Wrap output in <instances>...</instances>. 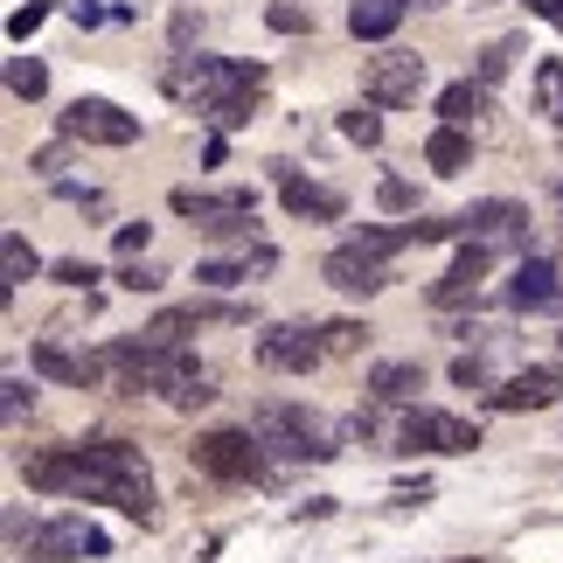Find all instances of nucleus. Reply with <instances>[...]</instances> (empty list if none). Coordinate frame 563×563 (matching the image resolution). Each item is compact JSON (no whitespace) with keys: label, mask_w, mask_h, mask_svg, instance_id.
<instances>
[{"label":"nucleus","mask_w":563,"mask_h":563,"mask_svg":"<svg viewBox=\"0 0 563 563\" xmlns=\"http://www.w3.org/2000/svg\"><path fill=\"white\" fill-rule=\"evenodd\" d=\"M70 494H84V501H112V508L133 515V522H154V515H161L140 445H125V439H84V445H70Z\"/></svg>","instance_id":"obj_1"},{"label":"nucleus","mask_w":563,"mask_h":563,"mask_svg":"<svg viewBox=\"0 0 563 563\" xmlns=\"http://www.w3.org/2000/svg\"><path fill=\"white\" fill-rule=\"evenodd\" d=\"M251 431H257L272 452H286V460H334V452H341L334 431L320 424L307 404H278V397L257 404V410H251Z\"/></svg>","instance_id":"obj_2"},{"label":"nucleus","mask_w":563,"mask_h":563,"mask_svg":"<svg viewBox=\"0 0 563 563\" xmlns=\"http://www.w3.org/2000/svg\"><path fill=\"white\" fill-rule=\"evenodd\" d=\"M167 91L188 104H223L236 91H265V63H223V56H188L181 70H167Z\"/></svg>","instance_id":"obj_3"},{"label":"nucleus","mask_w":563,"mask_h":563,"mask_svg":"<svg viewBox=\"0 0 563 563\" xmlns=\"http://www.w3.org/2000/svg\"><path fill=\"white\" fill-rule=\"evenodd\" d=\"M188 460L209 473V481H272L265 466V439L257 431H202L188 445Z\"/></svg>","instance_id":"obj_4"},{"label":"nucleus","mask_w":563,"mask_h":563,"mask_svg":"<svg viewBox=\"0 0 563 563\" xmlns=\"http://www.w3.org/2000/svg\"><path fill=\"white\" fill-rule=\"evenodd\" d=\"M460 236H473L487 251H529V209L508 202V195H487V202L460 209Z\"/></svg>","instance_id":"obj_5"},{"label":"nucleus","mask_w":563,"mask_h":563,"mask_svg":"<svg viewBox=\"0 0 563 563\" xmlns=\"http://www.w3.org/2000/svg\"><path fill=\"white\" fill-rule=\"evenodd\" d=\"M56 133L63 140H84V146H133L140 140V119L119 112L112 98H77L70 112L56 119Z\"/></svg>","instance_id":"obj_6"},{"label":"nucleus","mask_w":563,"mask_h":563,"mask_svg":"<svg viewBox=\"0 0 563 563\" xmlns=\"http://www.w3.org/2000/svg\"><path fill=\"white\" fill-rule=\"evenodd\" d=\"M481 445V424L452 418V410H404L397 424V452H473Z\"/></svg>","instance_id":"obj_7"},{"label":"nucleus","mask_w":563,"mask_h":563,"mask_svg":"<svg viewBox=\"0 0 563 563\" xmlns=\"http://www.w3.org/2000/svg\"><path fill=\"white\" fill-rule=\"evenodd\" d=\"M320 355H328V341H320V328H307V320H278V328L257 334V362H265V369L307 376V369H320Z\"/></svg>","instance_id":"obj_8"},{"label":"nucleus","mask_w":563,"mask_h":563,"mask_svg":"<svg viewBox=\"0 0 563 563\" xmlns=\"http://www.w3.org/2000/svg\"><path fill=\"white\" fill-rule=\"evenodd\" d=\"M362 91H369V104H410L424 91V56L410 49H383L362 63Z\"/></svg>","instance_id":"obj_9"},{"label":"nucleus","mask_w":563,"mask_h":563,"mask_svg":"<svg viewBox=\"0 0 563 563\" xmlns=\"http://www.w3.org/2000/svg\"><path fill=\"white\" fill-rule=\"evenodd\" d=\"M112 543H104V529H91L84 515H56V522L35 529V556L42 563H77V556H104Z\"/></svg>","instance_id":"obj_10"},{"label":"nucleus","mask_w":563,"mask_h":563,"mask_svg":"<svg viewBox=\"0 0 563 563\" xmlns=\"http://www.w3.org/2000/svg\"><path fill=\"white\" fill-rule=\"evenodd\" d=\"M320 278H328L334 292H383L389 286V257H369L362 244H341V251H328V265H320Z\"/></svg>","instance_id":"obj_11"},{"label":"nucleus","mask_w":563,"mask_h":563,"mask_svg":"<svg viewBox=\"0 0 563 563\" xmlns=\"http://www.w3.org/2000/svg\"><path fill=\"white\" fill-rule=\"evenodd\" d=\"M487 404H494V410H550V404H563V369L536 362V369L508 376L501 389H487Z\"/></svg>","instance_id":"obj_12"},{"label":"nucleus","mask_w":563,"mask_h":563,"mask_svg":"<svg viewBox=\"0 0 563 563\" xmlns=\"http://www.w3.org/2000/svg\"><path fill=\"white\" fill-rule=\"evenodd\" d=\"M487 265H494V251L466 236V244H460V257L445 265V278L431 286V307H460V299H473V292H481V278H487Z\"/></svg>","instance_id":"obj_13"},{"label":"nucleus","mask_w":563,"mask_h":563,"mask_svg":"<svg viewBox=\"0 0 563 563\" xmlns=\"http://www.w3.org/2000/svg\"><path fill=\"white\" fill-rule=\"evenodd\" d=\"M508 307H522V313H550V307H563V278H556L550 257H522V265H515Z\"/></svg>","instance_id":"obj_14"},{"label":"nucleus","mask_w":563,"mask_h":563,"mask_svg":"<svg viewBox=\"0 0 563 563\" xmlns=\"http://www.w3.org/2000/svg\"><path fill=\"white\" fill-rule=\"evenodd\" d=\"M278 195H286V209H292V216H313V223H341V216H349V202H341L334 188L299 181L292 167H278Z\"/></svg>","instance_id":"obj_15"},{"label":"nucleus","mask_w":563,"mask_h":563,"mask_svg":"<svg viewBox=\"0 0 563 563\" xmlns=\"http://www.w3.org/2000/svg\"><path fill=\"white\" fill-rule=\"evenodd\" d=\"M424 167H431V175H466V167H473L466 125H439V133L424 140Z\"/></svg>","instance_id":"obj_16"},{"label":"nucleus","mask_w":563,"mask_h":563,"mask_svg":"<svg viewBox=\"0 0 563 563\" xmlns=\"http://www.w3.org/2000/svg\"><path fill=\"white\" fill-rule=\"evenodd\" d=\"M418 389H424V369H418V362H376V369H369V397H376V404H410Z\"/></svg>","instance_id":"obj_17"},{"label":"nucleus","mask_w":563,"mask_h":563,"mask_svg":"<svg viewBox=\"0 0 563 563\" xmlns=\"http://www.w3.org/2000/svg\"><path fill=\"white\" fill-rule=\"evenodd\" d=\"M397 21H404V0H355V8H349V35L355 42H383V35H397Z\"/></svg>","instance_id":"obj_18"},{"label":"nucleus","mask_w":563,"mask_h":563,"mask_svg":"<svg viewBox=\"0 0 563 563\" xmlns=\"http://www.w3.org/2000/svg\"><path fill=\"white\" fill-rule=\"evenodd\" d=\"M251 272H272V244H257L251 257H209V265H195L202 286H244Z\"/></svg>","instance_id":"obj_19"},{"label":"nucleus","mask_w":563,"mask_h":563,"mask_svg":"<svg viewBox=\"0 0 563 563\" xmlns=\"http://www.w3.org/2000/svg\"><path fill=\"white\" fill-rule=\"evenodd\" d=\"M487 112V84L481 77H460V84H445L439 91V119L445 125H466V119H481Z\"/></svg>","instance_id":"obj_20"},{"label":"nucleus","mask_w":563,"mask_h":563,"mask_svg":"<svg viewBox=\"0 0 563 563\" xmlns=\"http://www.w3.org/2000/svg\"><path fill=\"white\" fill-rule=\"evenodd\" d=\"M0 265H8V292H14L21 278H35V272H42V257L29 251V236H21V230H8V236H0Z\"/></svg>","instance_id":"obj_21"},{"label":"nucleus","mask_w":563,"mask_h":563,"mask_svg":"<svg viewBox=\"0 0 563 563\" xmlns=\"http://www.w3.org/2000/svg\"><path fill=\"white\" fill-rule=\"evenodd\" d=\"M515 56H522V42H515V35H501V42H487V49H481V70H473V77H481L487 91H494V84H501V77L515 70Z\"/></svg>","instance_id":"obj_22"},{"label":"nucleus","mask_w":563,"mask_h":563,"mask_svg":"<svg viewBox=\"0 0 563 563\" xmlns=\"http://www.w3.org/2000/svg\"><path fill=\"white\" fill-rule=\"evenodd\" d=\"M320 341H328V355H362L369 349V328H362V320H328Z\"/></svg>","instance_id":"obj_23"},{"label":"nucleus","mask_w":563,"mask_h":563,"mask_svg":"<svg viewBox=\"0 0 563 563\" xmlns=\"http://www.w3.org/2000/svg\"><path fill=\"white\" fill-rule=\"evenodd\" d=\"M8 91H14V98H42V91H49V70H42L35 56H14V63H8Z\"/></svg>","instance_id":"obj_24"},{"label":"nucleus","mask_w":563,"mask_h":563,"mask_svg":"<svg viewBox=\"0 0 563 563\" xmlns=\"http://www.w3.org/2000/svg\"><path fill=\"white\" fill-rule=\"evenodd\" d=\"M536 104L563 119V63H543V70H536Z\"/></svg>","instance_id":"obj_25"},{"label":"nucleus","mask_w":563,"mask_h":563,"mask_svg":"<svg viewBox=\"0 0 563 563\" xmlns=\"http://www.w3.org/2000/svg\"><path fill=\"white\" fill-rule=\"evenodd\" d=\"M265 21H272L278 35H307V29H313V14H307V8H292V0H272Z\"/></svg>","instance_id":"obj_26"},{"label":"nucleus","mask_w":563,"mask_h":563,"mask_svg":"<svg viewBox=\"0 0 563 563\" xmlns=\"http://www.w3.org/2000/svg\"><path fill=\"white\" fill-rule=\"evenodd\" d=\"M251 112H257V91H236V98H223V104H209L216 125H251Z\"/></svg>","instance_id":"obj_27"},{"label":"nucleus","mask_w":563,"mask_h":563,"mask_svg":"<svg viewBox=\"0 0 563 563\" xmlns=\"http://www.w3.org/2000/svg\"><path fill=\"white\" fill-rule=\"evenodd\" d=\"M341 133H349L355 146H376V140H383V119H376V112H362V104H355V112H341Z\"/></svg>","instance_id":"obj_28"},{"label":"nucleus","mask_w":563,"mask_h":563,"mask_svg":"<svg viewBox=\"0 0 563 563\" xmlns=\"http://www.w3.org/2000/svg\"><path fill=\"white\" fill-rule=\"evenodd\" d=\"M119 286H125V292H161V286H167V272H154V265H140V257H133V265L119 272Z\"/></svg>","instance_id":"obj_29"},{"label":"nucleus","mask_w":563,"mask_h":563,"mask_svg":"<svg viewBox=\"0 0 563 563\" xmlns=\"http://www.w3.org/2000/svg\"><path fill=\"white\" fill-rule=\"evenodd\" d=\"M376 202H383L389 216H404V209H418V188H410V181H383V188H376Z\"/></svg>","instance_id":"obj_30"},{"label":"nucleus","mask_w":563,"mask_h":563,"mask_svg":"<svg viewBox=\"0 0 563 563\" xmlns=\"http://www.w3.org/2000/svg\"><path fill=\"white\" fill-rule=\"evenodd\" d=\"M42 14H49L42 0H29V8H14V14H8V35H14V42H29V35L42 29Z\"/></svg>","instance_id":"obj_31"},{"label":"nucleus","mask_w":563,"mask_h":563,"mask_svg":"<svg viewBox=\"0 0 563 563\" xmlns=\"http://www.w3.org/2000/svg\"><path fill=\"white\" fill-rule=\"evenodd\" d=\"M452 383H460V389H487V362L481 355H460V362H452Z\"/></svg>","instance_id":"obj_32"},{"label":"nucleus","mask_w":563,"mask_h":563,"mask_svg":"<svg viewBox=\"0 0 563 563\" xmlns=\"http://www.w3.org/2000/svg\"><path fill=\"white\" fill-rule=\"evenodd\" d=\"M0 389H8V397H0V404H8V424H21V410H29V397H35V389L21 383V376H8Z\"/></svg>","instance_id":"obj_33"},{"label":"nucleus","mask_w":563,"mask_h":563,"mask_svg":"<svg viewBox=\"0 0 563 563\" xmlns=\"http://www.w3.org/2000/svg\"><path fill=\"white\" fill-rule=\"evenodd\" d=\"M98 278V265H84V257H63L56 265V286H91Z\"/></svg>","instance_id":"obj_34"},{"label":"nucleus","mask_w":563,"mask_h":563,"mask_svg":"<svg viewBox=\"0 0 563 563\" xmlns=\"http://www.w3.org/2000/svg\"><path fill=\"white\" fill-rule=\"evenodd\" d=\"M146 236H154L146 223H125V230H119V257H140V251H146Z\"/></svg>","instance_id":"obj_35"},{"label":"nucleus","mask_w":563,"mask_h":563,"mask_svg":"<svg viewBox=\"0 0 563 563\" xmlns=\"http://www.w3.org/2000/svg\"><path fill=\"white\" fill-rule=\"evenodd\" d=\"M389 501H397V508H424V501H431V487H424V481H418V487H410V481H404L397 494H389Z\"/></svg>","instance_id":"obj_36"},{"label":"nucleus","mask_w":563,"mask_h":563,"mask_svg":"<svg viewBox=\"0 0 563 563\" xmlns=\"http://www.w3.org/2000/svg\"><path fill=\"white\" fill-rule=\"evenodd\" d=\"M529 8L543 14V21H556V29H563V0H529Z\"/></svg>","instance_id":"obj_37"},{"label":"nucleus","mask_w":563,"mask_h":563,"mask_svg":"<svg viewBox=\"0 0 563 563\" xmlns=\"http://www.w3.org/2000/svg\"><path fill=\"white\" fill-rule=\"evenodd\" d=\"M556 202H563V188H556Z\"/></svg>","instance_id":"obj_38"},{"label":"nucleus","mask_w":563,"mask_h":563,"mask_svg":"<svg viewBox=\"0 0 563 563\" xmlns=\"http://www.w3.org/2000/svg\"><path fill=\"white\" fill-rule=\"evenodd\" d=\"M556 341H563V334H556Z\"/></svg>","instance_id":"obj_39"}]
</instances>
